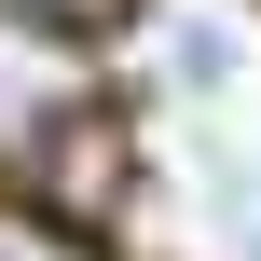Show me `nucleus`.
<instances>
[{"label": "nucleus", "mask_w": 261, "mask_h": 261, "mask_svg": "<svg viewBox=\"0 0 261 261\" xmlns=\"http://www.w3.org/2000/svg\"><path fill=\"white\" fill-rule=\"evenodd\" d=\"M14 14H28V0H14ZM41 14H96V0H41Z\"/></svg>", "instance_id": "7ed1b4c3"}, {"label": "nucleus", "mask_w": 261, "mask_h": 261, "mask_svg": "<svg viewBox=\"0 0 261 261\" xmlns=\"http://www.w3.org/2000/svg\"><path fill=\"white\" fill-rule=\"evenodd\" d=\"M206 220H220V248H234V261H261V165H248V151L206 165Z\"/></svg>", "instance_id": "f03ea898"}, {"label": "nucleus", "mask_w": 261, "mask_h": 261, "mask_svg": "<svg viewBox=\"0 0 261 261\" xmlns=\"http://www.w3.org/2000/svg\"><path fill=\"white\" fill-rule=\"evenodd\" d=\"M69 124H83V69H69V41L28 28V14L0 0V165H28V151L69 138Z\"/></svg>", "instance_id": "f257e3e1"}]
</instances>
